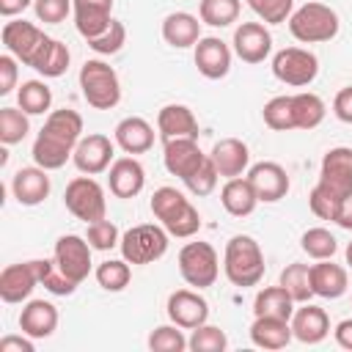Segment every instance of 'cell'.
Returning a JSON list of instances; mask_svg holds the SVG:
<instances>
[{
	"instance_id": "26",
	"label": "cell",
	"mask_w": 352,
	"mask_h": 352,
	"mask_svg": "<svg viewBox=\"0 0 352 352\" xmlns=\"http://www.w3.org/2000/svg\"><path fill=\"white\" fill-rule=\"evenodd\" d=\"M19 327L30 338H50L58 327V308L47 300H30L19 314Z\"/></svg>"
},
{
	"instance_id": "14",
	"label": "cell",
	"mask_w": 352,
	"mask_h": 352,
	"mask_svg": "<svg viewBox=\"0 0 352 352\" xmlns=\"http://www.w3.org/2000/svg\"><path fill=\"white\" fill-rule=\"evenodd\" d=\"M209 154L201 151L198 140L195 138H173V140H165V148H162V162H165V170L170 176H179L182 182L201 168V162L206 160Z\"/></svg>"
},
{
	"instance_id": "37",
	"label": "cell",
	"mask_w": 352,
	"mask_h": 352,
	"mask_svg": "<svg viewBox=\"0 0 352 352\" xmlns=\"http://www.w3.org/2000/svg\"><path fill=\"white\" fill-rule=\"evenodd\" d=\"M28 132H30V121L22 107H0V143L3 146L22 143Z\"/></svg>"
},
{
	"instance_id": "11",
	"label": "cell",
	"mask_w": 352,
	"mask_h": 352,
	"mask_svg": "<svg viewBox=\"0 0 352 352\" xmlns=\"http://www.w3.org/2000/svg\"><path fill=\"white\" fill-rule=\"evenodd\" d=\"M91 242L85 236L77 234H63L55 242V264L63 270V275H69L74 283H82L91 272Z\"/></svg>"
},
{
	"instance_id": "18",
	"label": "cell",
	"mask_w": 352,
	"mask_h": 352,
	"mask_svg": "<svg viewBox=\"0 0 352 352\" xmlns=\"http://www.w3.org/2000/svg\"><path fill=\"white\" fill-rule=\"evenodd\" d=\"M234 52L245 63H261L272 52V33L261 22H242L234 30Z\"/></svg>"
},
{
	"instance_id": "50",
	"label": "cell",
	"mask_w": 352,
	"mask_h": 352,
	"mask_svg": "<svg viewBox=\"0 0 352 352\" xmlns=\"http://www.w3.org/2000/svg\"><path fill=\"white\" fill-rule=\"evenodd\" d=\"M36 19L44 25H58L72 14V0H33Z\"/></svg>"
},
{
	"instance_id": "21",
	"label": "cell",
	"mask_w": 352,
	"mask_h": 352,
	"mask_svg": "<svg viewBox=\"0 0 352 352\" xmlns=\"http://www.w3.org/2000/svg\"><path fill=\"white\" fill-rule=\"evenodd\" d=\"M209 160L214 162V168H217L220 176L234 179V176H242L245 168L250 165V148L239 138H223V140H217L212 146Z\"/></svg>"
},
{
	"instance_id": "33",
	"label": "cell",
	"mask_w": 352,
	"mask_h": 352,
	"mask_svg": "<svg viewBox=\"0 0 352 352\" xmlns=\"http://www.w3.org/2000/svg\"><path fill=\"white\" fill-rule=\"evenodd\" d=\"M292 113H294V129H316L324 121L327 107L322 96L311 91H300V94H292Z\"/></svg>"
},
{
	"instance_id": "1",
	"label": "cell",
	"mask_w": 352,
	"mask_h": 352,
	"mask_svg": "<svg viewBox=\"0 0 352 352\" xmlns=\"http://www.w3.org/2000/svg\"><path fill=\"white\" fill-rule=\"evenodd\" d=\"M82 138V116L72 107L52 110L33 140V160L44 170H58L72 160L77 143Z\"/></svg>"
},
{
	"instance_id": "57",
	"label": "cell",
	"mask_w": 352,
	"mask_h": 352,
	"mask_svg": "<svg viewBox=\"0 0 352 352\" xmlns=\"http://www.w3.org/2000/svg\"><path fill=\"white\" fill-rule=\"evenodd\" d=\"M344 256H346V264H349V267H352V242H349V245H346V250H344Z\"/></svg>"
},
{
	"instance_id": "46",
	"label": "cell",
	"mask_w": 352,
	"mask_h": 352,
	"mask_svg": "<svg viewBox=\"0 0 352 352\" xmlns=\"http://www.w3.org/2000/svg\"><path fill=\"white\" fill-rule=\"evenodd\" d=\"M124 41H126V28H124V22L113 19L110 28H107L102 36H96V38L88 41V47H91L96 55H116V52L124 47Z\"/></svg>"
},
{
	"instance_id": "20",
	"label": "cell",
	"mask_w": 352,
	"mask_h": 352,
	"mask_svg": "<svg viewBox=\"0 0 352 352\" xmlns=\"http://www.w3.org/2000/svg\"><path fill=\"white\" fill-rule=\"evenodd\" d=\"M36 286H38V275H36L33 261L8 264L0 272V297H3V302H22L33 294Z\"/></svg>"
},
{
	"instance_id": "10",
	"label": "cell",
	"mask_w": 352,
	"mask_h": 352,
	"mask_svg": "<svg viewBox=\"0 0 352 352\" xmlns=\"http://www.w3.org/2000/svg\"><path fill=\"white\" fill-rule=\"evenodd\" d=\"M0 36H3L6 50H8L16 60H22L25 66H30V69H33L36 58L41 55V50H44L47 41H50V36H44V30H38L33 22H25V19L6 22Z\"/></svg>"
},
{
	"instance_id": "51",
	"label": "cell",
	"mask_w": 352,
	"mask_h": 352,
	"mask_svg": "<svg viewBox=\"0 0 352 352\" xmlns=\"http://www.w3.org/2000/svg\"><path fill=\"white\" fill-rule=\"evenodd\" d=\"M16 85V58L8 52V55H0V96L11 94Z\"/></svg>"
},
{
	"instance_id": "27",
	"label": "cell",
	"mask_w": 352,
	"mask_h": 352,
	"mask_svg": "<svg viewBox=\"0 0 352 352\" xmlns=\"http://www.w3.org/2000/svg\"><path fill=\"white\" fill-rule=\"evenodd\" d=\"M116 146L126 154H146L154 146V129L140 116H126L116 124Z\"/></svg>"
},
{
	"instance_id": "6",
	"label": "cell",
	"mask_w": 352,
	"mask_h": 352,
	"mask_svg": "<svg viewBox=\"0 0 352 352\" xmlns=\"http://www.w3.org/2000/svg\"><path fill=\"white\" fill-rule=\"evenodd\" d=\"M168 231L154 223H140L124 231L118 248L129 264H151L168 253Z\"/></svg>"
},
{
	"instance_id": "38",
	"label": "cell",
	"mask_w": 352,
	"mask_h": 352,
	"mask_svg": "<svg viewBox=\"0 0 352 352\" xmlns=\"http://www.w3.org/2000/svg\"><path fill=\"white\" fill-rule=\"evenodd\" d=\"M280 286L292 294L294 302H308L314 297V289H311V267L308 264H289L283 272H280Z\"/></svg>"
},
{
	"instance_id": "3",
	"label": "cell",
	"mask_w": 352,
	"mask_h": 352,
	"mask_svg": "<svg viewBox=\"0 0 352 352\" xmlns=\"http://www.w3.org/2000/svg\"><path fill=\"white\" fill-rule=\"evenodd\" d=\"M264 253H261V245L248 236V234H236L226 242V253H223V272L226 278L239 286V289H248V286H256L261 278H264Z\"/></svg>"
},
{
	"instance_id": "17",
	"label": "cell",
	"mask_w": 352,
	"mask_h": 352,
	"mask_svg": "<svg viewBox=\"0 0 352 352\" xmlns=\"http://www.w3.org/2000/svg\"><path fill=\"white\" fill-rule=\"evenodd\" d=\"M110 11H113V0H72L74 28L85 41L102 36L110 28L113 22Z\"/></svg>"
},
{
	"instance_id": "45",
	"label": "cell",
	"mask_w": 352,
	"mask_h": 352,
	"mask_svg": "<svg viewBox=\"0 0 352 352\" xmlns=\"http://www.w3.org/2000/svg\"><path fill=\"white\" fill-rule=\"evenodd\" d=\"M250 11L267 22V25H280V22H289L292 11H294V0H248Z\"/></svg>"
},
{
	"instance_id": "41",
	"label": "cell",
	"mask_w": 352,
	"mask_h": 352,
	"mask_svg": "<svg viewBox=\"0 0 352 352\" xmlns=\"http://www.w3.org/2000/svg\"><path fill=\"white\" fill-rule=\"evenodd\" d=\"M300 248H302L311 258L322 261V258H333V256H336L338 242H336V236H333L327 228H308V231L300 236Z\"/></svg>"
},
{
	"instance_id": "55",
	"label": "cell",
	"mask_w": 352,
	"mask_h": 352,
	"mask_svg": "<svg viewBox=\"0 0 352 352\" xmlns=\"http://www.w3.org/2000/svg\"><path fill=\"white\" fill-rule=\"evenodd\" d=\"M336 223H338L341 228L352 231V195H346V198L341 201V206H338V214H336Z\"/></svg>"
},
{
	"instance_id": "43",
	"label": "cell",
	"mask_w": 352,
	"mask_h": 352,
	"mask_svg": "<svg viewBox=\"0 0 352 352\" xmlns=\"http://www.w3.org/2000/svg\"><path fill=\"white\" fill-rule=\"evenodd\" d=\"M148 349L151 352H184L190 346H187V338H184V333H182L179 324H162V327L151 330Z\"/></svg>"
},
{
	"instance_id": "47",
	"label": "cell",
	"mask_w": 352,
	"mask_h": 352,
	"mask_svg": "<svg viewBox=\"0 0 352 352\" xmlns=\"http://www.w3.org/2000/svg\"><path fill=\"white\" fill-rule=\"evenodd\" d=\"M217 179H220V173H217L214 162L206 157V160L201 162V168L192 170V173L184 179V187H187L192 195H209V192L217 187Z\"/></svg>"
},
{
	"instance_id": "32",
	"label": "cell",
	"mask_w": 352,
	"mask_h": 352,
	"mask_svg": "<svg viewBox=\"0 0 352 352\" xmlns=\"http://www.w3.org/2000/svg\"><path fill=\"white\" fill-rule=\"evenodd\" d=\"M253 314L256 316H278V319H286L292 322V314H294V300L292 294L278 283V286H267L256 294L253 300Z\"/></svg>"
},
{
	"instance_id": "29",
	"label": "cell",
	"mask_w": 352,
	"mask_h": 352,
	"mask_svg": "<svg viewBox=\"0 0 352 352\" xmlns=\"http://www.w3.org/2000/svg\"><path fill=\"white\" fill-rule=\"evenodd\" d=\"M162 38L165 44L176 47V50H187L195 47L201 38V22L198 16L187 14V11H173L162 19Z\"/></svg>"
},
{
	"instance_id": "7",
	"label": "cell",
	"mask_w": 352,
	"mask_h": 352,
	"mask_svg": "<svg viewBox=\"0 0 352 352\" xmlns=\"http://www.w3.org/2000/svg\"><path fill=\"white\" fill-rule=\"evenodd\" d=\"M179 272L182 278L195 286V289H209L214 286L220 275V258L217 250L209 242H187L179 250Z\"/></svg>"
},
{
	"instance_id": "23",
	"label": "cell",
	"mask_w": 352,
	"mask_h": 352,
	"mask_svg": "<svg viewBox=\"0 0 352 352\" xmlns=\"http://www.w3.org/2000/svg\"><path fill=\"white\" fill-rule=\"evenodd\" d=\"M107 184L116 198H135L146 184V170L135 157H118L110 165Z\"/></svg>"
},
{
	"instance_id": "9",
	"label": "cell",
	"mask_w": 352,
	"mask_h": 352,
	"mask_svg": "<svg viewBox=\"0 0 352 352\" xmlns=\"http://www.w3.org/2000/svg\"><path fill=\"white\" fill-rule=\"evenodd\" d=\"M272 74L292 85V88H302V85H311L319 74V58L311 52V50H302V47H286L280 52H275L272 58Z\"/></svg>"
},
{
	"instance_id": "56",
	"label": "cell",
	"mask_w": 352,
	"mask_h": 352,
	"mask_svg": "<svg viewBox=\"0 0 352 352\" xmlns=\"http://www.w3.org/2000/svg\"><path fill=\"white\" fill-rule=\"evenodd\" d=\"M28 6H30V0H0V14H3L6 19H11V16L22 14Z\"/></svg>"
},
{
	"instance_id": "44",
	"label": "cell",
	"mask_w": 352,
	"mask_h": 352,
	"mask_svg": "<svg viewBox=\"0 0 352 352\" xmlns=\"http://www.w3.org/2000/svg\"><path fill=\"white\" fill-rule=\"evenodd\" d=\"M187 346L192 352H223L228 346V338H226V333L220 327L204 322L201 327L192 330V336L187 338Z\"/></svg>"
},
{
	"instance_id": "42",
	"label": "cell",
	"mask_w": 352,
	"mask_h": 352,
	"mask_svg": "<svg viewBox=\"0 0 352 352\" xmlns=\"http://www.w3.org/2000/svg\"><path fill=\"white\" fill-rule=\"evenodd\" d=\"M261 116H264V124H267L270 129H275V132H289V129H294L292 96H272V99L264 104Z\"/></svg>"
},
{
	"instance_id": "31",
	"label": "cell",
	"mask_w": 352,
	"mask_h": 352,
	"mask_svg": "<svg viewBox=\"0 0 352 352\" xmlns=\"http://www.w3.org/2000/svg\"><path fill=\"white\" fill-rule=\"evenodd\" d=\"M294 338L292 322L278 316H256L250 324V341L261 349H283Z\"/></svg>"
},
{
	"instance_id": "28",
	"label": "cell",
	"mask_w": 352,
	"mask_h": 352,
	"mask_svg": "<svg viewBox=\"0 0 352 352\" xmlns=\"http://www.w3.org/2000/svg\"><path fill=\"white\" fill-rule=\"evenodd\" d=\"M346 270L341 264H333V258H322L319 264L311 267V289L316 297L324 300H338L346 292Z\"/></svg>"
},
{
	"instance_id": "5",
	"label": "cell",
	"mask_w": 352,
	"mask_h": 352,
	"mask_svg": "<svg viewBox=\"0 0 352 352\" xmlns=\"http://www.w3.org/2000/svg\"><path fill=\"white\" fill-rule=\"evenodd\" d=\"M338 14L324 3H302L289 16V33L302 44L330 41L338 33Z\"/></svg>"
},
{
	"instance_id": "52",
	"label": "cell",
	"mask_w": 352,
	"mask_h": 352,
	"mask_svg": "<svg viewBox=\"0 0 352 352\" xmlns=\"http://www.w3.org/2000/svg\"><path fill=\"white\" fill-rule=\"evenodd\" d=\"M333 113H336L338 121L352 124V85H346V88H341V91L336 94V99H333Z\"/></svg>"
},
{
	"instance_id": "34",
	"label": "cell",
	"mask_w": 352,
	"mask_h": 352,
	"mask_svg": "<svg viewBox=\"0 0 352 352\" xmlns=\"http://www.w3.org/2000/svg\"><path fill=\"white\" fill-rule=\"evenodd\" d=\"M33 264H36L38 283H41L47 292H52V294H58V297H69V294L77 292L80 283H74L69 275H63V270L55 264V258H52V261H50V258H33Z\"/></svg>"
},
{
	"instance_id": "40",
	"label": "cell",
	"mask_w": 352,
	"mask_h": 352,
	"mask_svg": "<svg viewBox=\"0 0 352 352\" xmlns=\"http://www.w3.org/2000/svg\"><path fill=\"white\" fill-rule=\"evenodd\" d=\"M129 278H132V270H129V261L126 258H107L96 267V283L104 289V292H121L129 286Z\"/></svg>"
},
{
	"instance_id": "36",
	"label": "cell",
	"mask_w": 352,
	"mask_h": 352,
	"mask_svg": "<svg viewBox=\"0 0 352 352\" xmlns=\"http://www.w3.org/2000/svg\"><path fill=\"white\" fill-rule=\"evenodd\" d=\"M33 69L38 74H44V77H60V74H66V69H69V50H66V44L58 41V38H50L47 47L41 50V55L36 58Z\"/></svg>"
},
{
	"instance_id": "12",
	"label": "cell",
	"mask_w": 352,
	"mask_h": 352,
	"mask_svg": "<svg viewBox=\"0 0 352 352\" xmlns=\"http://www.w3.org/2000/svg\"><path fill=\"white\" fill-rule=\"evenodd\" d=\"M316 184L327 187L338 198L352 195V148H346V146L330 148L322 157V170H319Z\"/></svg>"
},
{
	"instance_id": "25",
	"label": "cell",
	"mask_w": 352,
	"mask_h": 352,
	"mask_svg": "<svg viewBox=\"0 0 352 352\" xmlns=\"http://www.w3.org/2000/svg\"><path fill=\"white\" fill-rule=\"evenodd\" d=\"M11 192L22 206H38L50 195V176L44 168H19L11 179Z\"/></svg>"
},
{
	"instance_id": "8",
	"label": "cell",
	"mask_w": 352,
	"mask_h": 352,
	"mask_svg": "<svg viewBox=\"0 0 352 352\" xmlns=\"http://www.w3.org/2000/svg\"><path fill=\"white\" fill-rule=\"evenodd\" d=\"M63 204L66 209L82 220V223H94V220H102L104 212H107V201H104V190L96 179H91L88 173L85 176H77L66 184V192H63Z\"/></svg>"
},
{
	"instance_id": "49",
	"label": "cell",
	"mask_w": 352,
	"mask_h": 352,
	"mask_svg": "<svg viewBox=\"0 0 352 352\" xmlns=\"http://www.w3.org/2000/svg\"><path fill=\"white\" fill-rule=\"evenodd\" d=\"M85 239L91 242L94 250H110V248H116V245L121 242V239H118V228H116V223H110L107 217L88 223V234H85Z\"/></svg>"
},
{
	"instance_id": "54",
	"label": "cell",
	"mask_w": 352,
	"mask_h": 352,
	"mask_svg": "<svg viewBox=\"0 0 352 352\" xmlns=\"http://www.w3.org/2000/svg\"><path fill=\"white\" fill-rule=\"evenodd\" d=\"M333 336H336V344H338L341 349H349V352H352V319L338 322L336 330H333Z\"/></svg>"
},
{
	"instance_id": "19",
	"label": "cell",
	"mask_w": 352,
	"mask_h": 352,
	"mask_svg": "<svg viewBox=\"0 0 352 352\" xmlns=\"http://www.w3.org/2000/svg\"><path fill=\"white\" fill-rule=\"evenodd\" d=\"M195 66L206 80H223L231 72V50L217 36H201L195 44Z\"/></svg>"
},
{
	"instance_id": "22",
	"label": "cell",
	"mask_w": 352,
	"mask_h": 352,
	"mask_svg": "<svg viewBox=\"0 0 352 352\" xmlns=\"http://www.w3.org/2000/svg\"><path fill=\"white\" fill-rule=\"evenodd\" d=\"M292 333L302 344H319L330 333V316L324 308L302 302V308H294L292 314Z\"/></svg>"
},
{
	"instance_id": "48",
	"label": "cell",
	"mask_w": 352,
	"mask_h": 352,
	"mask_svg": "<svg viewBox=\"0 0 352 352\" xmlns=\"http://www.w3.org/2000/svg\"><path fill=\"white\" fill-rule=\"evenodd\" d=\"M341 201H344V198L333 195V192H330L327 187H322V184H316V187L311 190V195H308L311 212H314L319 220H333V223H336V214H338Z\"/></svg>"
},
{
	"instance_id": "2",
	"label": "cell",
	"mask_w": 352,
	"mask_h": 352,
	"mask_svg": "<svg viewBox=\"0 0 352 352\" xmlns=\"http://www.w3.org/2000/svg\"><path fill=\"white\" fill-rule=\"evenodd\" d=\"M151 214L160 220V226L179 239H190L201 231V214L198 209L179 192L176 187H160L151 195Z\"/></svg>"
},
{
	"instance_id": "16",
	"label": "cell",
	"mask_w": 352,
	"mask_h": 352,
	"mask_svg": "<svg viewBox=\"0 0 352 352\" xmlns=\"http://www.w3.org/2000/svg\"><path fill=\"white\" fill-rule=\"evenodd\" d=\"M248 179H250L258 201H264V204H275V201L286 198V192H289V173L283 165H278L272 160L256 162L248 170Z\"/></svg>"
},
{
	"instance_id": "15",
	"label": "cell",
	"mask_w": 352,
	"mask_h": 352,
	"mask_svg": "<svg viewBox=\"0 0 352 352\" xmlns=\"http://www.w3.org/2000/svg\"><path fill=\"white\" fill-rule=\"evenodd\" d=\"M168 319L182 330H195L209 319V302L192 289H176L168 297Z\"/></svg>"
},
{
	"instance_id": "35",
	"label": "cell",
	"mask_w": 352,
	"mask_h": 352,
	"mask_svg": "<svg viewBox=\"0 0 352 352\" xmlns=\"http://www.w3.org/2000/svg\"><path fill=\"white\" fill-rule=\"evenodd\" d=\"M16 102H19V107H22L28 116H44V113L50 110V104H52V91H50V85L41 82V80H28V82L19 85Z\"/></svg>"
},
{
	"instance_id": "53",
	"label": "cell",
	"mask_w": 352,
	"mask_h": 352,
	"mask_svg": "<svg viewBox=\"0 0 352 352\" xmlns=\"http://www.w3.org/2000/svg\"><path fill=\"white\" fill-rule=\"evenodd\" d=\"M0 352H33V341L30 336H6L0 338Z\"/></svg>"
},
{
	"instance_id": "30",
	"label": "cell",
	"mask_w": 352,
	"mask_h": 352,
	"mask_svg": "<svg viewBox=\"0 0 352 352\" xmlns=\"http://www.w3.org/2000/svg\"><path fill=\"white\" fill-rule=\"evenodd\" d=\"M220 204H223V209L231 217H248V214H253V209L258 204V195H256V190H253V184H250L248 176L245 179L242 176H234V179H228L223 184Z\"/></svg>"
},
{
	"instance_id": "13",
	"label": "cell",
	"mask_w": 352,
	"mask_h": 352,
	"mask_svg": "<svg viewBox=\"0 0 352 352\" xmlns=\"http://www.w3.org/2000/svg\"><path fill=\"white\" fill-rule=\"evenodd\" d=\"M113 154H116V143L107 135L94 132V135L80 138L72 160H74V165H77L80 173L96 176V173H102V170H107L113 165Z\"/></svg>"
},
{
	"instance_id": "24",
	"label": "cell",
	"mask_w": 352,
	"mask_h": 352,
	"mask_svg": "<svg viewBox=\"0 0 352 352\" xmlns=\"http://www.w3.org/2000/svg\"><path fill=\"white\" fill-rule=\"evenodd\" d=\"M157 132L165 140L173 138H195L198 140V118L187 104H165L157 113Z\"/></svg>"
},
{
	"instance_id": "39",
	"label": "cell",
	"mask_w": 352,
	"mask_h": 352,
	"mask_svg": "<svg viewBox=\"0 0 352 352\" xmlns=\"http://www.w3.org/2000/svg\"><path fill=\"white\" fill-rule=\"evenodd\" d=\"M239 8H242L239 0H201L198 14H201V22H204V25L228 28L231 22H236Z\"/></svg>"
},
{
	"instance_id": "4",
	"label": "cell",
	"mask_w": 352,
	"mask_h": 352,
	"mask_svg": "<svg viewBox=\"0 0 352 352\" xmlns=\"http://www.w3.org/2000/svg\"><path fill=\"white\" fill-rule=\"evenodd\" d=\"M80 91L94 110H113L121 102V80L116 69L99 58H91L80 66Z\"/></svg>"
}]
</instances>
